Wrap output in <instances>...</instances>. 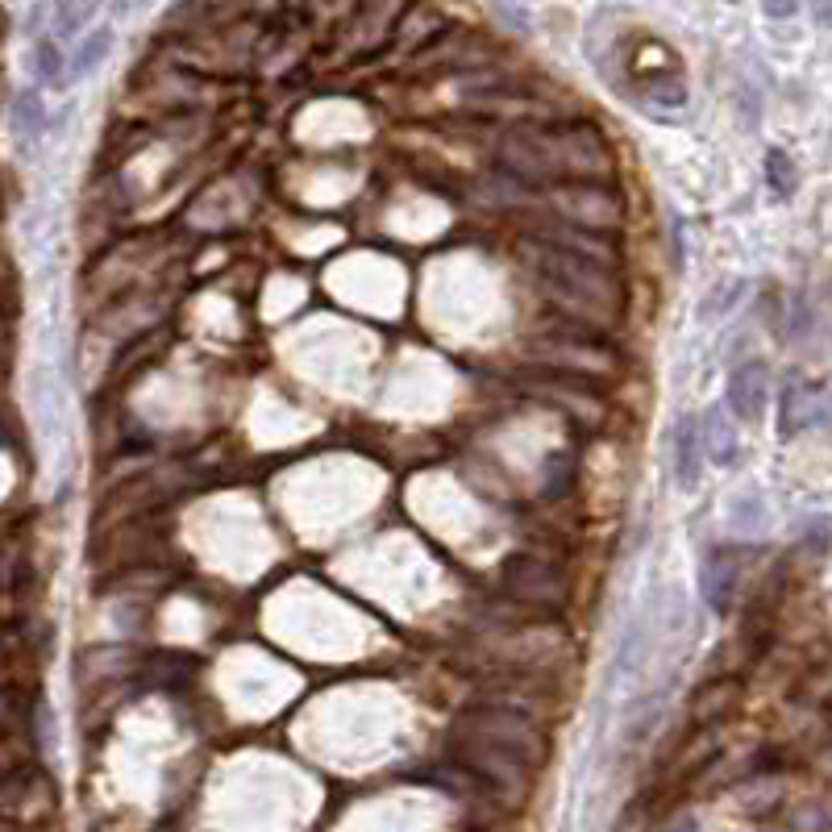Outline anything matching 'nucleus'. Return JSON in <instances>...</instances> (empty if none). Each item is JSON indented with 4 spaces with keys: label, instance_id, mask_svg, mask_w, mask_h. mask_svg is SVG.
<instances>
[{
    "label": "nucleus",
    "instance_id": "obj_4",
    "mask_svg": "<svg viewBox=\"0 0 832 832\" xmlns=\"http://www.w3.org/2000/svg\"><path fill=\"white\" fill-rule=\"evenodd\" d=\"M454 737H470V741H483V746L512 749V753L529 758L533 766L545 762V749H550V737L541 732V725L533 720V716L508 708V704H496V699L462 711V720H458V732H454Z\"/></svg>",
    "mask_w": 832,
    "mask_h": 832
},
{
    "label": "nucleus",
    "instance_id": "obj_14",
    "mask_svg": "<svg viewBox=\"0 0 832 832\" xmlns=\"http://www.w3.org/2000/svg\"><path fill=\"white\" fill-rule=\"evenodd\" d=\"M829 408L832 404L820 387H812V383H791V387L782 392V437L829 420Z\"/></svg>",
    "mask_w": 832,
    "mask_h": 832
},
{
    "label": "nucleus",
    "instance_id": "obj_3",
    "mask_svg": "<svg viewBox=\"0 0 832 832\" xmlns=\"http://www.w3.org/2000/svg\"><path fill=\"white\" fill-rule=\"evenodd\" d=\"M545 205L562 226L604 238H621V229L628 226V205L612 184H558L545 191Z\"/></svg>",
    "mask_w": 832,
    "mask_h": 832
},
{
    "label": "nucleus",
    "instance_id": "obj_1",
    "mask_svg": "<svg viewBox=\"0 0 832 832\" xmlns=\"http://www.w3.org/2000/svg\"><path fill=\"white\" fill-rule=\"evenodd\" d=\"M533 275L541 283V295L550 300V309L583 330L612 333L624 321V292L621 271H612L604 262L579 259L554 246H533Z\"/></svg>",
    "mask_w": 832,
    "mask_h": 832
},
{
    "label": "nucleus",
    "instance_id": "obj_16",
    "mask_svg": "<svg viewBox=\"0 0 832 832\" xmlns=\"http://www.w3.org/2000/svg\"><path fill=\"white\" fill-rule=\"evenodd\" d=\"M704 441H708V454L720 467H728L737 458V434H732V425L725 420V408L704 420Z\"/></svg>",
    "mask_w": 832,
    "mask_h": 832
},
{
    "label": "nucleus",
    "instance_id": "obj_15",
    "mask_svg": "<svg viewBox=\"0 0 832 832\" xmlns=\"http://www.w3.org/2000/svg\"><path fill=\"white\" fill-rule=\"evenodd\" d=\"M704 454H708V441H704V425L695 416H683L675 429V475L683 487L699 483V470H704Z\"/></svg>",
    "mask_w": 832,
    "mask_h": 832
},
{
    "label": "nucleus",
    "instance_id": "obj_13",
    "mask_svg": "<svg viewBox=\"0 0 832 832\" xmlns=\"http://www.w3.org/2000/svg\"><path fill=\"white\" fill-rule=\"evenodd\" d=\"M725 404L737 420H758L766 408V366L762 363L732 366L725 387Z\"/></svg>",
    "mask_w": 832,
    "mask_h": 832
},
{
    "label": "nucleus",
    "instance_id": "obj_18",
    "mask_svg": "<svg viewBox=\"0 0 832 832\" xmlns=\"http://www.w3.org/2000/svg\"><path fill=\"white\" fill-rule=\"evenodd\" d=\"M92 18H96V4H67V0H63V4L54 9L51 38H54V42H71V38L80 34V30H84Z\"/></svg>",
    "mask_w": 832,
    "mask_h": 832
},
{
    "label": "nucleus",
    "instance_id": "obj_8",
    "mask_svg": "<svg viewBox=\"0 0 832 832\" xmlns=\"http://www.w3.org/2000/svg\"><path fill=\"white\" fill-rule=\"evenodd\" d=\"M524 392H533V396H541L545 404H554L558 413H566L574 425H579V429H587V434L604 429L607 399L595 392V383L566 379V375H545V371H538V375H529V379H524Z\"/></svg>",
    "mask_w": 832,
    "mask_h": 832
},
{
    "label": "nucleus",
    "instance_id": "obj_6",
    "mask_svg": "<svg viewBox=\"0 0 832 832\" xmlns=\"http://www.w3.org/2000/svg\"><path fill=\"white\" fill-rule=\"evenodd\" d=\"M500 595L508 604L529 607L533 616H558L571 600V583L550 558L512 554L500 566Z\"/></svg>",
    "mask_w": 832,
    "mask_h": 832
},
{
    "label": "nucleus",
    "instance_id": "obj_21",
    "mask_svg": "<svg viewBox=\"0 0 832 832\" xmlns=\"http://www.w3.org/2000/svg\"><path fill=\"white\" fill-rule=\"evenodd\" d=\"M13 117L21 122V129L42 134V101H38L34 92H25V96H18V101H13Z\"/></svg>",
    "mask_w": 832,
    "mask_h": 832
},
{
    "label": "nucleus",
    "instance_id": "obj_5",
    "mask_svg": "<svg viewBox=\"0 0 832 832\" xmlns=\"http://www.w3.org/2000/svg\"><path fill=\"white\" fill-rule=\"evenodd\" d=\"M496 163L503 175H512L524 188H558V158H554V125L517 122L503 125L496 142Z\"/></svg>",
    "mask_w": 832,
    "mask_h": 832
},
{
    "label": "nucleus",
    "instance_id": "obj_17",
    "mask_svg": "<svg viewBox=\"0 0 832 832\" xmlns=\"http://www.w3.org/2000/svg\"><path fill=\"white\" fill-rule=\"evenodd\" d=\"M108 46H113V30L108 25H101V30H87L84 46L75 51V59H71V80H84L87 71L101 63L104 54H108Z\"/></svg>",
    "mask_w": 832,
    "mask_h": 832
},
{
    "label": "nucleus",
    "instance_id": "obj_20",
    "mask_svg": "<svg viewBox=\"0 0 832 832\" xmlns=\"http://www.w3.org/2000/svg\"><path fill=\"white\" fill-rule=\"evenodd\" d=\"M766 184H770V191H774L779 200H787V196L795 191V163L782 155V150H770V155H766Z\"/></svg>",
    "mask_w": 832,
    "mask_h": 832
},
{
    "label": "nucleus",
    "instance_id": "obj_19",
    "mask_svg": "<svg viewBox=\"0 0 832 832\" xmlns=\"http://www.w3.org/2000/svg\"><path fill=\"white\" fill-rule=\"evenodd\" d=\"M34 63H38V80L42 84H67V75H63V42H54L51 34L38 38L34 46Z\"/></svg>",
    "mask_w": 832,
    "mask_h": 832
},
{
    "label": "nucleus",
    "instance_id": "obj_10",
    "mask_svg": "<svg viewBox=\"0 0 832 832\" xmlns=\"http://www.w3.org/2000/svg\"><path fill=\"white\" fill-rule=\"evenodd\" d=\"M741 695H746V683L737 675L704 678V683L695 687L691 704H687V725L691 728L728 725V716L741 708Z\"/></svg>",
    "mask_w": 832,
    "mask_h": 832
},
{
    "label": "nucleus",
    "instance_id": "obj_11",
    "mask_svg": "<svg viewBox=\"0 0 832 832\" xmlns=\"http://www.w3.org/2000/svg\"><path fill=\"white\" fill-rule=\"evenodd\" d=\"M454 741H458V753H462L467 770L483 774V779L496 782V787H517V782H524L529 770H533V762L512 753V749L483 746V741H470V737H454Z\"/></svg>",
    "mask_w": 832,
    "mask_h": 832
},
{
    "label": "nucleus",
    "instance_id": "obj_22",
    "mask_svg": "<svg viewBox=\"0 0 832 832\" xmlns=\"http://www.w3.org/2000/svg\"><path fill=\"white\" fill-rule=\"evenodd\" d=\"M496 18L508 21V25H533V18L524 9H496Z\"/></svg>",
    "mask_w": 832,
    "mask_h": 832
},
{
    "label": "nucleus",
    "instance_id": "obj_12",
    "mask_svg": "<svg viewBox=\"0 0 832 832\" xmlns=\"http://www.w3.org/2000/svg\"><path fill=\"white\" fill-rule=\"evenodd\" d=\"M737 583H741V550H728V545L711 550L699 566V591L711 612L725 616L728 607L737 604Z\"/></svg>",
    "mask_w": 832,
    "mask_h": 832
},
{
    "label": "nucleus",
    "instance_id": "obj_7",
    "mask_svg": "<svg viewBox=\"0 0 832 832\" xmlns=\"http://www.w3.org/2000/svg\"><path fill=\"white\" fill-rule=\"evenodd\" d=\"M554 158L558 184H612L616 175V155L607 146L604 129L583 117L554 125Z\"/></svg>",
    "mask_w": 832,
    "mask_h": 832
},
{
    "label": "nucleus",
    "instance_id": "obj_9",
    "mask_svg": "<svg viewBox=\"0 0 832 832\" xmlns=\"http://www.w3.org/2000/svg\"><path fill=\"white\" fill-rule=\"evenodd\" d=\"M538 233L541 246H554V250H566V254H579V259H591V262H604V267H612V271H621L624 262V246L621 238H604V233H587V229H571L562 226V221H545V226L533 229Z\"/></svg>",
    "mask_w": 832,
    "mask_h": 832
},
{
    "label": "nucleus",
    "instance_id": "obj_23",
    "mask_svg": "<svg viewBox=\"0 0 832 832\" xmlns=\"http://www.w3.org/2000/svg\"><path fill=\"white\" fill-rule=\"evenodd\" d=\"M766 13H770V18H791L795 4H766Z\"/></svg>",
    "mask_w": 832,
    "mask_h": 832
},
{
    "label": "nucleus",
    "instance_id": "obj_2",
    "mask_svg": "<svg viewBox=\"0 0 832 832\" xmlns=\"http://www.w3.org/2000/svg\"><path fill=\"white\" fill-rule=\"evenodd\" d=\"M529 363L545 371V375H566V379H616L621 375V354L607 342V333L583 330L571 321L558 325H541L529 342H524Z\"/></svg>",
    "mask_w": 832,
    "mask_h": 832
}]
</instances>
